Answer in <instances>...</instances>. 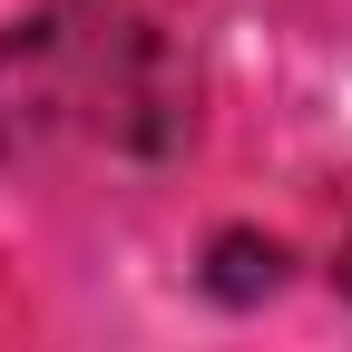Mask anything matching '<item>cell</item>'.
Instances as JSON below:
<instances>
[{"label": "cell", "mask_w": 352, "mask_h": 352, "mask_svg": "<svg viewBox=\"0 0 352 352\" xmlns=\"http://www.w3.org/2000/svg\"><path fill=\"white\" fill-rule=\"evenodd\" d=\"M274 284H284V245H274V235L235 226V235H215V245H206V294L254 303V294H274Z\"/></svg>", "instance_id": "obj_1"}, {"label": "cell", "mask_w": 352, "mask_h": 352, "mask_svg": "<svg viewBox=\"0 0 352 352\" xmlns=\"http://www.w3.org/2000/svg\"><path fill=\"white\" fill-rule=\"evenodd\" d=\"M333 284H342V294H352V245H342V264H333Z\"/></svg>", "instance_id": "obj_2"}]
</instances>
